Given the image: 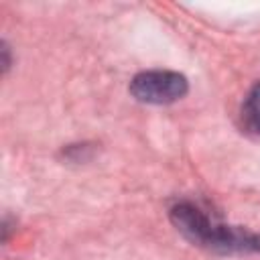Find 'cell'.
Here are the masks:
<instances>
[{
	"label": "cell",
	"instance_id": "obj_1",
	"mask_svg": "<svg viewBox=\"0 0 260 260\" xmlns=\"http://www.w3.org/2000/svg\"><path fill=\"white\" fill-rule=\"evenodd\" d=\"M169 217L173 225L195 246L221 252V254L254 250V234L242 228L219 223L189 201H181L173 205L169 211Z\"/></svg>",
	"mask_w": 260,
	"mask_h": 260
},
{
	"label": "cell",
	"instance_id": "obj_2",
	"mask_svg": "<svg viewBox=\"0 0 260 260\" xmlns=\"http://www.w3.org/2000/svg\"><path fill=\"white\" fill-rule=\"evenodd\" d=\"M189 91V81L179 71L169 69H148L140 71L130 81V93L134 100L152 106H167Z\"/></svg>",
	"mask_w": 260,
	"mask_h": 260
},
{
	"label": "cell",
	"instance_id": "obj_3",
	"mask_svg": "<svg viewBox=\"0 0 260 260\" xmlns=\"http://www.w3.org/2000/svg\"><path fill=\"white\" fill-rule=\"evenodd\" d=\"M240 120L246 132L260 136V81H256L246 93L240 110Z\"/></svg>",
	"mask_w": 260,
	"mask_h": 260
},
{
	"label": "cell",
	"instance_id": "obj_4",
	"mask_svg": "<svg viewBox=\"0 0 260 260\" xmlns=\"http://www.w3.org/2000/svg\"><path fill=\"white\" fill-rule=\"evenodd\" d=\"M0 51H2V69H4V73H6V71H8V67H10V55H8V51H10V49H8V45H6V43H2V49H0Z\"/></svg>",
	"mask_w": 260,
	"mask_h": 260
},
{
	"label": "cell",
	"instance_id": "obj_5",
	"mask_svg": "<svg viewBox=\"0 0 260 260\" xmlns=\"http://www.w3.org/2000/svg\"><path fill=\"white\" fill-rule=\"evenodd\" d=\"M254 250L260 252V234H254Z\"/></svg>",
	"mask_w": 260,
	"mask_h": 260
}]
</instances>
